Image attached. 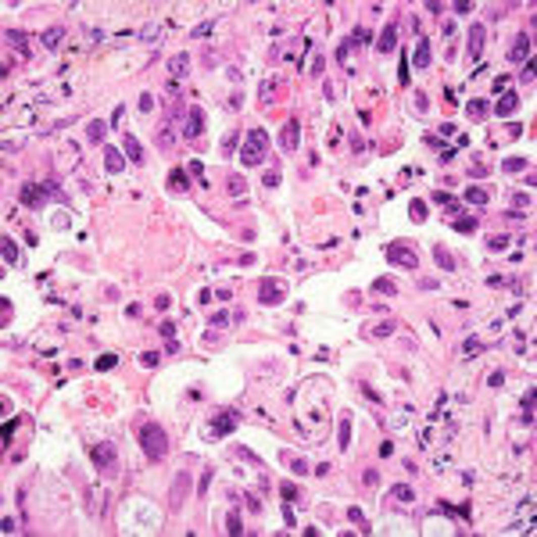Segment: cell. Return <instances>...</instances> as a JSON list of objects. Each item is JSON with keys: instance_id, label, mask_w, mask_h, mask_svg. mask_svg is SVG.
I'll use <instances>...</instances> for the list:
<instances>
[{"instance_id": "obj_1", "label": "cell", "mask_w": 537, "mask_h": 537, "mask_svg": "<svg viewBox=\"0 0 537 537\" xmlns=\"http://www.w3.org/2000/svg\"><path fill=\"white\" fill-rule=\"evenodd\" d=\"M140 448L151 462H161L169 455V433H165V426L161 423H143L140 426Z\"/></svg>"}, {"instance_id": "obj_2", "label": "cell", "mask_w": 537, "mask_h": 537, "mask_svg": "<svg viewBox=\"0 0 537 537\" xmlns=\"http://www.w3.org/2000/svg\"><path fill=\"white\" fill-rule=\"evenodd\" d=\"M265 151H269V133L265 129H251L247 140H243V147H240V161L243 165H262Z\"/></svg>"}, {"instance_id": "obj_3", "label": "cell", "mask_w": 537, "mask_h": 537, "mask_svg": "<svg viewBox=\"0 0 537 537\" xmlns=\"http://www.w3.org/2000/svg\"><path fill=\"white\" fill-rule=\"evenodd\" d=\"M90 459H93V466H97L101 473H115V469H118V451H115L111 441H97V444L90 448Z\"/></svg>"}, {"instance_id": "obj_4", "label": "cell", "mask_w": 537, "mask_h": 537, "mask_svg": "<svg viewBox=\"0 0 537 537\" xmlns=\"http://www.w3.org/2000/svg\"><path fill=\"white\" fill-rule=\"evenodd\" d=\"M387 258H390L394 265H401V269H419V255L412 251L408 243H401V240H394V243L387 247Z\"/></svg>"}, {"instance_id": "obj_5", "label": "cell", "mask_w": 537, "mask_h": 537, "mask_svg": "<svg viewBox=\"0 0 537 537\" xmlns=\"http://www.w3.org/2000/svg\"><path fill=\"white\" fill-rule=\"evenodd\" d=\"M286 298V283L283 279H262V286H258V301L262 305H279Z\"/></svg>"}, {"instance_id": "obj_6", "label": "cell", "mask_w": 537, "mask_h": 537, "mask_svg": "<svg viewBox=\"0 0 537 537\" xmlns=\"http://www.w3.org/2000/svg\"><path fill=\"white\" fill-rule=\"evenodd\" d=\"M186 498H190V469L176 473V480H172V491H169V509H179Z\"/></svg>"}, {"instance_id": "obj_7", "label": "cell", "mask_w": 537, "mask_h": 537, "mask_svg": "<svg viewBox=\"0 0 537 537\" xmlns=\"http://www.w3.org/2000/svg\"><path fill=\"white\" fill-rule=\"evenodd\" d=\"M179 133H183V140H197V136L204 133V111H201V108H190V111H186V126H179Z\"/></svg>"}, {"instance_id": "obj_8", "label": "cell", "mask_w": 537, "mask_h": 537, "mask_svg": "<svg viewBox=\"0 0 537 537\" xmlns=\"http://www.w3.org/2000/svg\"><path fill=\"white\" fill-rule=\"evenodd\" d=\"M240 423V412H215V419H212V433H219V437H226V433H233V426Z\"/></svg>"}, {"instance_id": "obj_9", "label": "cell", "mask_w": 537, "mask_h": 537, "mask_svg": "<svg viewBox=\"0 0 537 537\" xmlns=\"http://www.w3.org/2000/svg\"><path fill=\"white\" fill-rule=\"evenodd\" d=\"M509 61H516V65L530 61V36H526V32H519V36L512 39V47H509Z\"/></svg>"}, {"instance_id": "obj_10", "label": "cell", "mask_w": 537, "mask_h": 537, "mask_svg": "<svg viewBox=\"0 0 537 537\" xmlns=\"http://www.w3.org/2000/svg\"><path fill=\"white\" fill-rule=\"evenodd\" d=\"M279 143H283V151H298V143H301V126L290 118L283 126V133H279Z\"/></svg>"}, {"instance_id": "obj_11", "label": "cell", "mask_w": 537, "mask_h": 537, "mask_svg": "<svg viewBox=\"0 0 537 537\" xmlns=\"http://www.w3.org/2000/svg\"><path fill=\"white\" fill-rule=\"evenodd\" d=\"M122 151H126V158H129L133 165H143V161H147V154H143V147H140V140H136L133 133H126V140H122Z\"/></svg>"}, {"instance_id": "obj_12", "label": "cell", "mask_w": 537, "mask_h": 537, "mask_svg": "<svg viewBox=\"0 0 537 537\" xmlns=\"http://www.w3.org/2000/svg\"><path fill=\"white\" fill-rule=\"evenodd\" d=\"M398 47V25L390 22V25H383V32H380V39H376V51L380 54H390Z\"/></svg>"}, {"instance_id": "obj_13", "label": "cell", "mask_w": 537, "mask_h": 537, "mask_svg": "<svg viewBox=\"0 0 537 537\" xmlns=\"http://www.w3.org/2000/svg\"><path fill=\"white\" fill-rule=\"evenodd\" d=\"M104 169H108L111 176L126 169V158H122V151H118V147H104Z\"/></svg>"}, {"instance_id": "obj_14", "label": "cell", "mask_w": 537, "mask_h": 537, "mask_svg": "<svg viewBox=\"0 0 537 537\" xmlns=\"http://www.w3.org/2000/svg\"><path fill=\"white\" fill-rule=\"evenodd\" d=\"M483 54V25L476 22V25H469V58L476 61Z\"/></svg>"}, {"instance_id": "obj_15", "label": "cell", "mask_w": 537, "mask_h": 537, "mask_svg": "<svg viewBox=\"0 0 537 537\" xmlns=\"http://www.w3.org/2000/svg\"><path fill=\"white\" fill-rule=\"evenodd\" d=\"M516 108H519V93H502V101L494 104V115H498V118H509Z\"/></svg>"}, {"instance_id": "obj_16", "label": "cell", "mask_w": 537, "mask_h": 537, "mask_svg": "<svg viewBox=\"0 0 537 537\" xmlns=\"http://www.w3.org/2000/svg\"><path fill=\"white\" fill-rule=\"evenodd\" d=\"M387 498H394L398 505H408V502H416V491H412L408 483H394V487L387 491Z\"/></svg>"}, {"instance_id": "obj_17", "label": "cell", "mask_w": 537, "mask_h": 537, "mask_svg": "<svg viewBox=\"0 0 537 537\" xmlns=\"http://www.w3.org/2000/svg\"><path fill=\"white\" fill-rule=\"evenodd\" d=\"M176 129H179V126H172V122H165V126H161V133H158V147H161V151H172V147H176Z\"/></svg>"}, {"instance_id": "obj_18", "label": "cell", "mask_w": 537, "mask_h": 537, "mask_svg": "<svg viewBox=\"0 0 537 537\" xmlns=\"http://www.w3.org/2000/svg\"><path fill=\"white\" fill-rule=\"evenodd\" d=\"M430 61H433L430 39H419V43H416V68H430Z\"/></svg>"}, {"instance_id": "obj_19", "label": "cell", "mask_w": 537, "mask_h": 537, "mask_svg": "<svg viewBox=\"0 0 537 537\" xmlns=\"http://www.w3.org/2000/svg\"><path fill=\"white\" fill-rule=\"evenodd\" d=\"M22 204H43V190H36V183H22Z\"/></svg>"}, {"instance_id": "obj_20", "label": "cell", "mask_w": 537, "mask_h": 537, "mask_svg": "<svg viewBox=\"0 0 537 537\" xmlns=\"http://www.w3.org/2000/svg\"><path fill=\"white\" fill-rule=\"evenodd\" d=\"M61 36H65V29H61V25H54V29H47L43 36H39V43H43L47 51H58V43H61Z\"/></svg>"}, {"instance_id": "obj_21", "label": "cell", "mask_w": 537, "mask_h": 537, "mask_svg": "<svg viewBox=\"0 0 537 537\" xmlns=\"http://www.w3.org/2000/svg\"><path fill=\"white\" fill-rule=\"evenodd\" d=\"M433 262H437L444 272H451V269H455V258H451V251H448V247H441V243L433 247Z\"/></svg>"}, {"instance_id": "obj_22", "label": "cell", "mask_w": 537, "mask_h": 537, "mask_svg": "<svg viewBox=\"0 0 537 537\" xmlns=\"http://www.w3.org/2000/svg\"><path fill=\"white\" fill-rule=\"evenodd\" d=\"M4 39H8V43H11V47H15L22 58L29 54V47H25V32H18V29H8V32H4Z\"/></svg>"}, {"instance_id": "obj_23", "label": "cell", "mask_w": 537, "mask_h": 537, "mask_svg": "<svg viewBox=\"0 0 537 537\" xmlns=\"http://www.w3.org/2000/svg\"><path fill=\"white\" fill-rule=\"evenodd\" d=\"M433 204H444V208H448L451 215H455V212H459V201H455V197H451L448 190H433Z\"/></svg>"}, {"instance_id": "obj_24", "label": "cell", "mask_w": 537, "mask_h": 537, "mask_svg": "<svg viewBox=\"0 0 537 537\" xmlns=\"http://www.w3.org/2000/svg\"><path fill=\"white\" fill-rule=\"evenodd\" d=\"M169 72H172V75H186V72H190V58H186V54L169 58Z\"/></svg>"}, {"instance_id": "obj_25", "label": "cell", "mask_w": 537, "mask_h": 537, "mask_svg": "<svg viewBox=\"0 0 537 537\" xmlns=\"http://www.w3.org/2000/svg\"><path fill=\"white\" fill-rule=\"evenodd\" d=\"M169 186H172V190H183V193H186V190H190V176H186L183 169H176V172L169 176Z\"/></svg>"}, {"instance_id": "obj_26", "label": "cell", "mask_w": 537, "mask_h": 537, "mask_svg": "<svg viewBox=\"0 0 537 537\" xmlns=\"http://www.w3.org/2000/svg\"><path fill=\"white\" fill-rule=\"evenodd\" d=\"M337 444H340V451H348V448H351V419H340V430H337Z\"/></svg>"}, {"instance_id": "obj_27", "label": "cell", "mask_w": 537, "mask_h": 537, "mask_svg": "<svg viewBox=\"0 0 537 537\" xmlns=\"http://www.w3.org/2000/svg\"><path fill=\"white\" fill-rule=\"evenodd\" d=\"M466 201H469V204H487L491 193H487L483 186H469V190H466Z\"/></svg>"}, {"instance_id": "obj_28", "label": "cell", "mask_w": 537, "mask_h": 537, "mask_svg": "<svg viewBox=\"0 0 537 537\" xmlns=\"http://www.w3.org/2000/svg\"><path fill=\"white\" fill-rule=\"evenodd\" d=\"M236 140H240V129H229V133L222 136V154H226V158L236 151Z\"/></svg>"}, {"instance_id": "obj_29", "label": "cell", "mask_w": 537, "mask_h": 537, "mask_svg": "<svg viewBox=\"0 0 537 537\" xmlns=\"http://www.w3.org/2000/svg\"><path fill=\"white\" fill-rule=\"evenodd\" d=\"M483 348H487V344H483V340H476V337H469V340H466V344H462V355H466V358H476V355H480V351H483Z\"/></svg>"}, {"instance_id": "obj_30", "label": "cell", "mask_w": 537, "mask_h": 537, "mask_svg": "<svg viewBox=\"0 0 537 537\" xmlns=\"http://www.w3.org/2000/svg\"><path fill=\"white\" fill-rule=\"evenodd\" d=\"M104 129H108V126L97 118V122H90V126H86V136H90L93 143H101V140H104Z\"/></svg>"}, {"instance_id": "obj_31", "label": "cell", "mask_w": 537, "mask_h": 537, "mask_svg": "<svg viewBox=\"0 0 537 537\" xmlns=\"http://www.w3.org/2000/svg\"><path fill=\"white\" fill-rule=\"evenodd\" d=\"M4 262H8V265H15V262H18V247H15V240H11V236H4Z\"/></svg>"}, {"instance_id": "obj_32", "label": "cell", "mask_w": 537, "mask_h": 537, "mask_svg": "<svg viewBox=\"0 0 537 537\" xmlns=\"http://www.w3.org/2000/svg\"><path fill=\"white\" fill-rule=\"evenodd\" d=\"M373 290H376V294H398V286H394V279H383V276H380V279L373 283Z\"/></svg>"}, {"instance_id": "obj_33", "label": "cell", "mask_w": 537, "mask_h": 537, "mask_svg": "<svg viewBox=\"0 0 537 537\" xmlns=\"http://www.w3.org/2000/svg\"><path fill=\"white\" fill-rule=\"evenodd\" d=\"M502 169H505V172H519V169H526V158H505Z\"/></svg>"}, {"instance_id": "obj_34", "label": "cell", "mask_w": 537, "mask_h": 537, "mask_svg": "<svg viewBox=\"0 0 537 537\" xmlns=\"http://www.w3.org/2000/svg\"><path fill=\"white\" fill-rule=\"evenodd\" d=\"M229 193H233V197H243V193H247V183H243L240 176H229Z\"/></svg>"}, {"instance_id": "obj_35", "label": "cell", "mask_w": 537, "mask_h": 537, "mask_svg": "<svg viewBox=\"0 0 537 537\" xmlns=\"http://www.w3.org/2000/svg\"><path fill=\"white\" fill-rule=\"evenodd\" d=\"M351 43H355V47H365V43H369V29L355 25V32H351Z\"/></svg>"}, {"instance_id": "obj_36", "label": "cell", "mask_w": 537, "mask_h": 537, "mask_svg": "<svg viewBox=\"0 0 537 537\" xmlns=\"http://www.w3.org/2000/svg\"><path fill=\"white\" fill-rule=\"evenodd\" d=\"M408 212H412V219H416V222H423V219H426V204H423V201H412Z\"/></svg>"}, {"instance_id": "obj_37", "label": "cell", "mask_w": 537, "mask_h": 537, "mask_svg": "<svg viewBox=\"0 0 537 537\" xmlns=\"http://www.w3.org/2000/svg\"><path fill=\"white\" fill-rule=\"evenodd\" d=\"M226 533H233V537H236V533H243V526H240V516H236V512H229V519H226Z\"/></svg>"}, {"instance_id": "obj_38", "label": "cell", "mask_w": 537, "mask_h": 537, "mask_svg": "<svg viewBox=\"0 0 537 537\" xmlns=\"http://www.w3.org/2000/svg\"><path fill=\"white\" fill-rule=\"evenodd\" d=\"M469 115H473V118H483V115H487V101H469Z\"/></svg>"}, {"instance_id": "obj_39", "label": "cell", "mask_w": 537, "mask_h": 537, "mask_svg": "<svg viewBox=\"0 0 537 537\" xmlns=\"http://www.w3.org/2000/svg\"><path fill=\"white\" fill-rule=\"evenodd\" d=\"M455 229L459 233H476V219H455Z\"/></svg>"}, {"instance_id": "obj_40", "label": "cell", "mask_w": 537, "mask_h": 537, "mask_svg": "<svg viewBox=\"0 0 537 537\" xmlns=\"http://www.w3.org/2000/svg\"><path fill=\"white\" fill-rule=\"evenodd\" d=\"M487 247H491V251H505V247H509V236H491Z\"/></svg>"}, {"instance_id": "obj_41", "label": "cell", "mask_w": 537, "mask_h": 537, "mask_svg": "<svg viewBox=\"0 0 537 537\" xmlns=\"http://www.w3.org/2000/svg\"><path fill=\"white\" fill-rule=\"evenodd\" d=\"M208 487H212V469L201 476V483H197V498H204V494H208Z\"/></svg>"}, {"instance_id": "obj_42", "label": "cell", "mask_w": 537, "mask_h": 537, "mask_svg": "<svg viewBox=\"0 0 537 537\" xmlns=\"http://www.w3.org/2000/svg\"><path fill=\"white\" fill-rule=\"evenodd\" d=\"M226 322H236V319H233V312H229V315H226V312H215L208 326H226Z\"/></svg>"}, {"instance_id": "obj_43", "label": "cell", "mask_w": 537, "mask_h": 537, "mask_svg": "<svg viewBox=\"0 0 537 537\" xmlns=\"http://www.w3.org/2000/svg\"><path fill=\"white\" fill-rule=\"evenodd\" d=\"M158 329H161V337H165V340H176V322H161Z\"/></svg>"}, {"instance_id": "obj_44", "label": "cell", "mask_w": 537, "mask_h": 537, "mask_svg": "<svg viewBox=\"0 0 537 537\" xmlns=\"http://www.w3.org/2000/svg\"><path fill=\"white\" fill-rule=\"evenodd\" d=\"M519 82H526V86L533 82V61H526V68H519Z\"/></svg>"}, {"instance_id": "obj_45", "label": "cell", "mask_w": 537, "mask_h": 537, "mask_svg": "<svg viewBox=\"0 0 537 537\" xmlns=\"http://www.w3.org/2000/svg\"><path fill=\"white\" fill-rule=\"evenodd\" d=\"M279 491H283V498H286V502H298V487H294V483H283Z\"/></svg>"}, {"instance_id": "obj_46", "label": "cell", "mask_w": 537, "mask_h": 537, "mask_svg": "<svg viewBox=\"0 0 537 537\" xmlns=\"http://www.w3.org/2000/svg\"><path fill=\"white\" fill-rule=\"evenodd\" d=\"M362 480H365L369 487H376V483H380V473H376V469H365V473H362Z\"/></svg>"}, {"instance_id": "obj_47", "label": "cell", "mask_w": 537, "mask_h": 537, "mask_svg": "<svg viewBox=\"0 0 537 537\" xmlns=\"http://www.w3.org/2000/svg\"><path fill=\"white\" fill-rule=\"evenodd\" d=\"M169 305H172V298H169V294H158V298H154V308H158V312H165Z\"/></svg>"}, {"instance_id": "obj_48", "label": "cell", "mask_w": 537, "mask_h": 537, "mask_svg": "<svg viewBox=\"0 0 537 537\" xmlns=\"http://www.w3.org/2000/svg\"><path fill=\"white\" fill-rule=\"evenodd\" d=\"M272 93H276V86H272V82H265V86H262V101H265V104H272V101H276Z\"/></svg>"}, {"instance_id": "obj_49", "label": "cell", "mask_w": 537, "mask_h": 537, "mask_svg": "<svg viewBox=\"0 0 537 537\" xmlns=\"http://www.w3.org/2000/svg\"><path fill=\"white\" fill-rule=\"evenodd\" d=\"M262 183H265L269 190H272V186H279V172H276V169H272V172H265V179H262Z\"/></svg>"}, {"instance_id": "obj_50", "label": "cell", "mask_w": 537, "mask_h": 537, "mask_svg": "<svg viewBox=\"0 0 537 537\" xmlns=\"http://www.w3.org/2000/svg\"><path fill=\"white\" fill-rule=\"evenodd\" d=\"M376 333H380V337H390V333H394V322H390V319H387V322H380V326H376Z\"/></svg>"}, {"instance_id": "obj_51", "label": "cell", "mask_w": 537, "mask_h": 537, "mask_svg": "<svg viewBox=\"0 0 537 537\" xmlns=\"http://www.w3.org/2000/svg\"><path fill=\"white\" fill-rule=\"evenodd\" d=\"M115 362H118V358H115V355H104V358H101V362H97V369H115Z\"/></svg>"}, {"instance_id": "obj_52", "label": "cell", "mask_w": 537, "mask_h": 537, "mask_svg": "<svg viewBox=\"0 0 537 537\" xmlns=\"http://www.w3.org/2000/svg\"><path fill=\"white\" fill-rule=\"evenodd\" d=\"M290 469H294L298 476H305V473H308V462H305V459H294V466H290Z\"/></svg>"}, {"instance_id": "obj_53", "label": "cell", "mask_w": 537, "mask_h": 537, "mask_svg": "<svg viewBox=\"0 0 537 537\" xmlns=\"http://www.w3.org/2000/svg\"><path fill=\"white\" fill-rule=\"evenodd\" d=\"M212 25H215V22H201V25L193 29V36H208V32H212Z\"/></svg>"}, {"instance_id": "obj_54", "label": "cell", "mask_w": 537, "mask_h": 537, "mask_svg": "<svg viewBox=\"0 0 537 537\" xmlns=\"http://www.w3.org/2000/svg\"><path fill=\"white\" fill-rule=\"evenodd\" d=\"M473 4H466V0H455V15H469Z\"/></svg>"}, {"instance_id": "obj_55", "label": "cell", "mask_w": 537, "mask_h": 537, "mask_svg": "<svg viewBox=\"0 0 537 537\" xmlns=\"http://www.w3.org/2000/svg\"><path fill=\"white\" fill-rule=\"evenodd\" d=\"M512 201H516V208H523V204H526V208H530V204H533V201H530V193H516Z\"/></svg>"}, {"instance_id": "obj_56", "label": "cell", "mask_w": 537, "mask_h": 537, "mask_svg": "<svg viewBox=\"0 0 537 537\" xmlns=\"http://www.w3.org/2000/svg\"><path fill=\"white\" fill-rule=\"evenodd\" d=\"M151 108H154V101H151V93H143V97H140V111H143V115H147V111H151Z\"/></svg>"}, {"instance_id": "obj_57", "label": "cell", "mask_w": 537, "mask_h": 537, "mask_svg": "<svg viewBox=\"0 0 537 537\" xmlns=\"http://www.w3.org/2000/svg\"><path fill=\"white\" fill-rule=\"evenodd\" d=\"M140 362H143V365L151 369V365H158V355H151V351H143V355H140Z\"/></svg>"}, {"instance_id": "obj_58", "label": "cell", "mask_w": 537, "mask_h": 537, "mask_svg": "<svg viewBox=\"0 0 537 537\" xmlns=\"http://www.w3.org/2000/svg\"><path fill=\"white\" fill-rule=\"evenodd\" d=\"M348 54H351V39H348V43H340V51H337V58H340V61H348Z\"/></svg>"}, {"instance_id": "obj_59", "label": "cell", "mask_w": 537, "mask_h": 537, "mask_svg": "<svg viewBox=\"0 0 537 537\" xmlns=\"http://www.w3.org/2000/svg\"><path fill=\"white\" fill-rule=\"evenodd\" d=\"M401 82H408V58H401V72H398Z\"/></svg>"}, {"instance_id": "obj_60", "label": "cell", "mask_w": 537, "mask_h": 537, "mask_svg": "<svg viewBox=\"0 0 537 537\" xmlns=\"http://www.w3.org/2000/svg\"><path fill=\"white\" fill-rule=\"evenodd\" d=\"M416 108H419V111H426V108H430V101H426V93H416Z\"/></svg>"}, {"instance_id": "obj_61", "label": "cell", "mask_w": 537, "mask_h": 537, "mask_svg": "<svg viewBox=\"0 0 537 537\" xmlns=\"http://www.w3.org/2000/svg\"><path fill=\"white\" fill-rule=\"evenodd\" d=\"M122 115H126V108L118 104V108H115V115H111V126H118V122H122Z\"/></svg>"}, {"instance_id": "obj_62", "label": "cell", "mask_w": 537, "mask_h": 537, "mask_svg": "<svg viewBox=\"0 0 537 537\" xmlns=\"http://www.w3.org/2000/svg\"><path fill=\"white\" fill-rule=\"evenodd\" d=\"M380 455H383V459H387V455H394V444H390V441H383V444H380Z\"/></svg>"}, {"instance_id": "obj_63", "label": "cell", "mask_w": 537, "mask_h": 537, "mask_svg": "<svg viewBox=\"0 0 537 537\" xmlns=\"http://www.w3.org/2000/svg\"><path fill=\"white\" fill-rule=\"evenodd\" d=\"M0 530H4V533H15V530H18V526H15V519H11V516H8V519H4V526H0Z\"/></svg>"}]
</instances>
